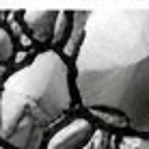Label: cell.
Masks as SVG:
<instances>
[{"label":"cell","instance_id":"cell-3","mask_svg":"<svg viewBox=\"0 0 149 149\" xmlns=\"http://www.w3.org/2000/svg\"><path fill=\"white\" fill-rule=\"evenodd\" d=\"M93 123L89 119H71L69 123H63L52 136L48 138V143L43 149H82L89 143L91 134H93Z\"/></svg>","mask_w":149,"mask_h":149},{"label":"cell","instance_id":"cell-4","mask_svg":"<svg viewBox=\"0 0 149 149\" xmlns=\"http://www.w3.org/2000/svg\"><path fill=\"white\" fill-rule=\"evenodd\" d=\"M22 22H24V28L28 30L30 39H35L37 43H50L54 22H56V11H48V9L24 11Z\"/></svg>","mask_w":149,"mask_h":149},{"label":"cell","instance_id":"cell-1","mask_svg":"<svg viewBox=\"0 0 149 149\" xmlns=\"http://www.w3.org/2000/svg\"><path fill=\"white\" fill-rule=\"evenodd\" d=\"M74 86L86 110H110L149 134V7L89 13L74 58Z\"/></svg>","mask_w":149,"mask_h":149},{"label":"cell","instance_id":"cell-11","mask_svg":"<svg viewBox=\"0 0 149 149\" xmlns=\"http://www.w3.org/2000/svg\"><path fill=\"white\" fill-rule=\"evenodd\" d=\"M134 149H149V136H127Z\"/></svg>","mask_w":149,"mask_h":149},{"label":"cell","instance_id":"cell-8","mask_svg":"<svg viewBox=\"0 0 149 149\" xmlns=\"http://www.w3.org/2000/svg\"><path fill=\"white\" fill-rule=\"evenodd\" d=\"M112 147V138L106 130H102V127H95L93 134H91L89 143H86L82 149H110Z\"/></svg>","mask_w":149,"mask_h":149},{"label":"cell","instance_id":"cell-12","mask_svg":"<svg viewBox=\"0 0 149 149\" xmlns=\"http://www.w3.org/2000/svg\"><path fill=\"white\" fill-rule=\"evenodd\" d=\"M115 147H117V149H134V145L130 143V138H127V136H121L119 143H117Z\"/></svg>","mask_w":149,"mask_h":149},{"label":"cell","instance_id":"cell-14","mask_svg":"<svg viewBox=\"0 0 149 149\" xmlns=\"http://www.w3.org/2000/svg\"><path fill=\"white\" fill-rule=\"evenodd\" d=\"M0 149H7V147H2V145H0Z\"/></svg>","mask_w":149,"mask_h":149},{"label":"cell","instance_id":"cell-2","mask_svg":"<svg viewBox=\"0 0 149 149\" xmlns=\"http://www.w3.org/2000/svg\"><path fill=\"white\" fill-rule=\"evenodd\" d=\"M67 61L45 50L7 76L0 93V141L11 149H43L74 106Z\"/></svg>","mask_w":149,"mask_h":149},{"label":"cell","instance_id":"cell-7","mask_svg":"<svg viewBox=\"0 0 149 149\" xmlns=\"http://www.w3.org/2000/svg\"><path fill=\"white\" fill-rule=\"evenodd\" d=\"M15 39L4 26H0V65H7L9 61H13L15 54Z\"/></svg>","mask_w":149,"mask_h":149},{"label":"cell","instance_id":"cell-15","mask_svg":"<svg viewBox=\"0 0 149 149\" xmlns=\"http://www.w3.org/2000/svg\"><path fill=\"white\" fill-rule=\"evenodd\" d=\"M110 149H117V147H115V145H112V147H110Z\"/></svg>","mask_w":149,"mask_h":149},{"label":"cell","instance_id":"cell-5","mask_svg":"<svg viewBox=\"0 0 149 149\" xmlns=\"http://www.w3.org/2000/svg\"><path fill=\"white\" fill-rule=\"evenodd\" d=\"M89 13L91 11H74L71 13V28H69V35L65 39V43L61 45V56L65 61L76 58L80 45H82V39H84V30H86V19H89Z\"/></svg>","mask_w":149,"mask_h":149},{"label":"cell","instance_id":"cell-6","mask_svg":"<svg viewBox=\"0 0 149 149\" xmlns=\"http://www.w3.org/2000/svg\"><path fill=\"white\" fill-rule=\"evenodd\" d=\"M71 13L74 11H56V22H54V30H52V39H50L52 50H61V45L67 39L69 28H71Z\"/></svg>","mask_w":149,"mask_h":149},{"label":"cell","instance_id":"cell-10","mask_svg":"<svg viewBox=\"0 0 149 149\" xmlns=\"http://www.w3.org/2000/svg\"><path fill=\"white\" fill-rule=\"evenodd\" d=\"M13 63L17 65V67H24L26 63H30V52H28V50H15Z\"/></svg>","mask_w":149,"mask_h":149},{"label":"cell","instance_id":"cell-13","mask_svg":"<svg viewBox=\"0 0 149 149\" xmlns=\"http://www.w3.org/2000/svg\"><path fill=\"white\" fill-rule=\"evenodd\" d=\"M2 76H7V65H0V78Z\"/></svg>","mask_w":149,"mask_h":149},{"label":"cell","instance_id":"cell-9","mask_svg":"<svg viewBox=\"0 0 149 149\" xmlns=\"http://www.w3.org/2000/svg\"><path fill=\"white\" fill-rule=\"evenodd\" d=\"M93 117H97L100 121H104L106 125H112V127H127L125 125V119L117 112H110V110H89Z\"/></svg>","mask_w":149,"mask_h":149}]
</instances>
